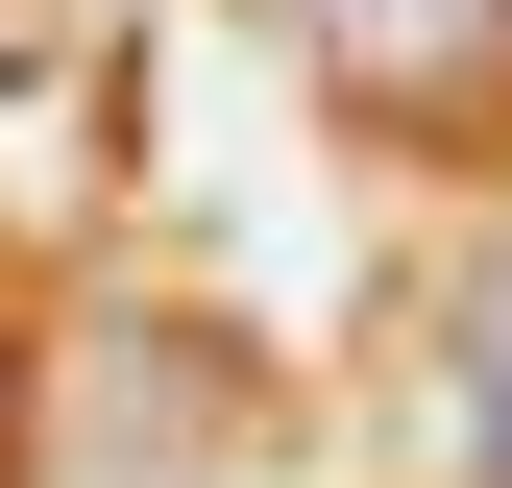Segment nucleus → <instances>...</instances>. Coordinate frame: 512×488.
Masks as SVG:
<instances>
[{
  "instance_id": "nucleus-1",
  "label": "nucleus",
  "mask_w": 512,
  "mask_h": 488,
  "mask_svg": "<svg viewBox=\"0 0 512 488\" xmlns=\"http://www.w3.org/2000/svg\"><path fill=\"white\" fill-rule=\"evenodd\" d=\"M293 49L342 74V122H512V0H293Z\"/></svg>"
},
{
  "instance_id": "nucleus-3",
  "label": "nucleus",
  "mask_w": 512,
  "mask_h": 488,
  "mask_svg": "<svg viewBox=\"0 0 512 488\" xmlns=\"http://www.w3.org/2000/svg\"><path fill=\"white\" fill-rule=\"evenodd\" d=\"M0 391H25V269H0Z\"/></svg>"
},
{
  "instance_id": "nucleus-2",
  "label": "nucleus",
  "mask_w": 512,
  "mask_h": 488,
  "mask_svg": "<svg viewBox=\"0 0 512 488\" xmlns=\"http://www.w3.org/2000/svg\"><path fill=\"white\" fill-rule=\"evenodd\" d=\"M439 464H464V488H512V269H464V293H439Z\"/></svg>"
}]
</instances>
